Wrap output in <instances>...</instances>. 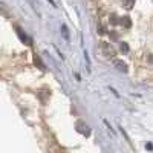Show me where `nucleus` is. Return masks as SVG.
Returning <instances> with one entry per match:
<instances>
[{
    "label": "nucleus",
    "mask_w": 153,
    "mask_h": 153,
    "mask_svg": "<svg viewBox=\"0 0 153 153\" xmlns=\"http://www.w3.org/2000/svg\"><path fill=\"white\" fill-rule=\"evenodd\" d=\"M100 49H101V54H103L104 57H107V58H112L115 54V48L112 46V43H107V42H101V45H100Z\"/></svg>",
    "instance_id": "1"
},
{
    "label": "nucleus",
    "mask_w": 153,
    "mask_h": 153,
    "mask_svg": "<svg viewBox=\"0 0 153 153\" xmlns=\"http://www.w3.org/2000/svg\"><path fill=\"white\" fill-rule=\"evenodd\" d=\"M123 6L126 9H132L135 6V0H123Z\"/></svg>",
    "instance_id": "4"
},
{
    "label": "nucleus",
    "mask_w": 153,
    "mask_h": 153,
    "mask_svg": "<svg viewBox=\"0 0 153 153\" xmlns=\"http://www.w3.org/2000/svg\"><path fill=\"white\" fill-rule=\"evenodd\" d=\"M113 66L117 68L118 71H121V72H127V71H129V69H127V65L123 60H113Z\"/></svg>",
    "instance_id": "2"
},
{
    "label": "nucleus",
    "mask_w": 153,
    "mask_h": 153,
    "mask_svg": "<svg viewBox=\"0 0 153 153\" xmlns=\"http://www.w3.org/2000/svg\"><path fill=\"white\" fill-rule=\"evenodd\" d=\"M110 23L112 25H120V20H118V16L117 14H112L110 16Z\"/></svg>",
    "instance_id": "7"
},
{
    "label": "nucleus",
    "mask_w": 153,
    "mask_h": 153,
    "mask_svg": "<svg viewBox=\"0 0 153 153\" xmlns=\"http://www.w3.org/2000/svg\"><path fill=\"white\" fill-rule=\"evenodd\" d=\"M120 25H123V26H126V28H130V25H132V22H130V17H121L120 19Z\"/></svg>",
    "instance_id": "3"
},
{
    "label": "nucleus",
    "mask_w": 153,
    "mask_h": 153,
    "mask_svg": "<svg viewBox=\"0 0 153 153\" xmlns=\"http://www.w3.org/2000/svg\"><path fill=\"white\" fill-rule=\"evenodd\" d=\"M120 51H121L123 54H129L130 48H129V45H127L126 42H121V45H120Z\"/></svg>",
    "instance_id": "5"
},
{
    "label": "nucleus",
    "mask_w": 153,
    "mask_h": 153,
    "mask_svg": "<svg viewBox=\"0 0 153 153\" xmlns=\"http://www.w3.org/2000/svg\"><path fill=\"white\" fill-rule=\"evenodd\" d=\"M78 132H81V133H84V135H89V127L84 126L83 123H80V124H78Z\"/></svg>",
    "instance_id": "6"
}]
</instances>
